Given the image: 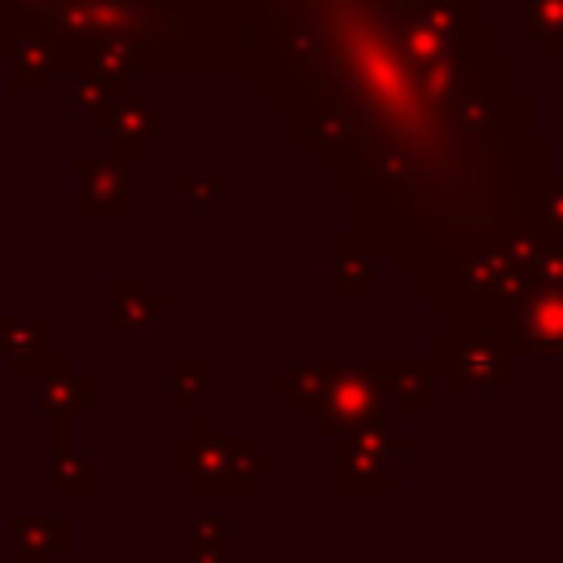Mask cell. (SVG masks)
I'll list each match as a JSON object with an SVG mask.
<instances>
[{"label":"cell","instance_id":"obj_1","mask_svg":"<svg viewBox=\"0 0 563 563\" xmlns=\"http://www.w3.org/2000/svg\"><path fill=\"white\" fill-rule=\"evenodd\" d=\"M44 321L40 317H0V352L13 361V369L31 374L40 365V356L48 352V339L44 334H31L40 330Z\"/></svg>","mask_w":563,"mask_h":563},{"label":"cell","instance_id":"obj_2","mask_svg":"<svg viewBox=\"0 0 563 563\" xmlns=\"http://www.w3.org/2000/svg\"><path fill=\"white\" fill-rule=\"evenodd\" d=\"M22 4H35V0H22Z\"/></svg>","mask_w":563,"mask_h":563}]
</instances>
